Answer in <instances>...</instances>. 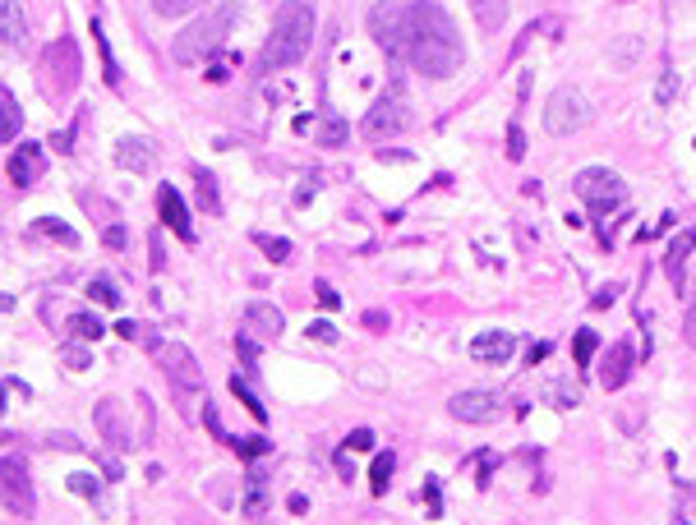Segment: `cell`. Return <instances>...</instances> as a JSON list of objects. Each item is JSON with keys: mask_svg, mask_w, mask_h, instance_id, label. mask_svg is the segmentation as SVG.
I'll return each instance as SVG.
<instances>
[{"mask_svg": "<svg viewBox=\"0 0 696 525\" xmlns=\"http://www.w3.org/2000/svg\"><path fill=\"white\" fill-rule=\"evenodd\" d=\"M337 470H341V480H351V475H356V466H351V461H346V452L337 457Z\"/></svg>", "mask_w": 696, "mask_h": 525, "instance_id": "816d5d0a", "label": "cell"}, {"mask_svg": "<svg viewBox=\"0 0 696 525\" xmlns=\"http://www.w3.org/2000/svg\"><path fill=\"white\" fill-rule=\"evenodd\" d=\"M116 162H120L125 171H134V176H148V171H153V143H148V138H120Z\"/></svg>", "mask_w": 696, "mask_h": 525, "instance_id": "e0dca14e", "label": "cell"}, {"mask_svg": "<svg viewBox=\"0 0 696 525\" xmlns=\"http://www.w3.org/2000/svg\"><path fill=\"white\" fill-rule=\"evenodd\" d=\"M157 212H162V221L185 240V245H194V227H189V207H185V198L171 189V185H162L157 189Z\"/></svg>", "mask_w": 696, "mask_h": 525, "instance_id": "5bb4252c", "label": "cell"}, {"mask_svg": "<svg viewBox=\"0 0 696 525\" xmlns=\"http://www.w3.org/2000/svg\"><path fill=\"white\" fill-rule=\"evenodd\" d=\"M572 189H577V198L590 207L595 221H604L609 212H618L622 203H628V185H622V176H613V171H604V167H586V171H577Z\"/></svg>", "mask_w": 696, "mask_h": 525, "instance_id": "5b68a950", "label": "cell"}, {"mask_svg": "<svg viewBox=\"0 0 696 525\" xmlns=\"http://www.w3.org/2000/svg\"><path fill=\"white\" fill-rule=\"evenodd\" d=\"M632 346L628 341H613L609 350H604V364H600V388L604 392H618L622 383H628V373H632Z\"/></svg>", "mask_w": 696, "mask_h": 525, "instance_id": "7c38bea8", "label": "cell"}, {"mask_svg": "<svg viewBox=\"0 0 696 525\" xmlns=\"http://www.w3.org/2000/svg\"><path fill=\"white\" fill-rule=\"evenodd\" d=\"M392 470H397V457H392V452H383V457L374 461V470H369V480H374V493H383V489H388Z\"/></svg>", "mask_w": 696, "mask_h": 525, "instance_id": "d6a6232c", "label": "cell"}, {"mask_svg": "<svg viewBox=\"0 0 696 525\" xmlns=\"http://www.w3.org/2000/svg\"><path fill=\"white\" fill-rule=\"evenodd\" d=\"M46 442H51V447H60V452H84V442H79L75 433H51Z\"/></svg>", "mask_w": 696, "mask_h": 525, "instance_id": "ee69618b", "label": "cell"}, {"mask_svg": "<svg viewBox=\"0 0 696 525\" xmlns=\"http://www.w3.org/2000/svg\"><path fill=\"white\" fill-rule=\"evenodd\" d=\"M231 392H236V397L245 401V410H249L254 419H267V410H263V401H258V397H254V392H249V388H245L240 379H231Z\"/></svg>", "mask_w": 696, "mask_h": 525, "instance_id": "e575fe53", "label": "cell"}, {"mask_svg": "<svg viewBox=\"0 0 696 525\" xmlns=\"http://www.w3.org/2000/svg\"><path fill=\"white\" fill-rule=\"evenodd\" d=\"M231 447H236V457H245V461H258V457L267 452V442H263V438H236Z\"/></svg>", "mask_w": 696, "mask_h": 525, "instance_id": "d590c367", "label": "cell"}, {"mask_svg": "<svg viewBox=\"0 0 696 525\" xmlns=\"http://www.w3.org/2000/svg\"><path fill=\"white\" fill-rule=\"evenodd\" d=\"M33 227H37V236H46V240L65 245V249H75V245H79V231H75V227H65L60 217H37Z\"/></svg>", "mask_w": 696, "mask_h": 525, "instance_id": "cb8c5ba5", "label": "cell"}, {"mask_svg": "<svg viewBox=\"0 0 696 525\" xmlns=\"http://www.w3.org/2000/svg\"><path fill=\"white\" fill-rule=\"evenodd\" d=\"M245 516H249V520H263V516H267V480H263V475H249V489H245Z\"/></svg>", "mask_w": 696, "mask_h": 525, "instance_id": "d4e9b609", "label": "cell"}, {"mask_svg": "<svg viewBox=\"0 0 696 525\" xmlns=\"http://www.w3.org/2000/svg\"><path fill=\"white\" fill-rule=\"evenodd\" d=\"M508 157H512V162H521V157H526V134H521V125H512V129H508Z\"/></svg>", "mask_w": 696, "mask_h": 525, "instance_id": "ab89813d", "label": "cell"}, {"mask_svg": "<svg viewBox=\"0 0 696 525\" xmlns=\"http://www.w3.org/2000/svg\"><path fill=\"white\" fill-rule=\"evenodd\" d=\"M314 295H318V309H328V314H332V309H341V295H337L328 281H314Z\"/></svg>", "mask_w": 696, "mask_h": 525, "instance_id": "74e56055", "label": "cell"}, {"mask_svg": "<svg viewBox=\"0 0 696 525\" xmlns=\"http://www.w3.org/2000/svg\"><path fill=\"white\" fill-rule=\"evenodd\" d=\"M365 328H374V332H388V314L369 309V314H365Z\"/></svg>", "mask_w": 696, "mask_h": 525, "instance_id": "bcb514c9", "label": "cell"}, {"mask_svg": "<svg viewBox=\"0 0 696 525\" xmlns=\"http://www.w3.org/2000/svg\"><path fill=\"white\" fill-rule=\"evenodd\" d=\"M24 37H28V28H24V5H19V0H0V42H5L10 51H19Z\"/></svg>", "mask_w": 696, "mask_h": 525, "instance_id": "d6986e66", "label": "cell"}, {"mask_svg": "<svg viewBox=\"0 0 696 525\" xmlns=\"http://www.w3.org/2000/svg\"><path fill=\"white\" fill-rule=\"evenodd\" d=\"M60 364L88 373V369H93V341H65V346H60Z\"/></svg>", "mask_w": 696, "mask_h": 525, "instance_id": "484cf974", "label": "cell"}, {"mask_svg": "<svg viewBox=\"0 0 696 525\" xmlns=\"http://www.w3.org/2000/svg\"><path fill=\"white\" fill-rule=\"evenodd\" d=\"M69 138H75V134H69V129H60V134L51 138V147H55V153H65V147H69Z\"/></svg>", "mask_w": 696, "mask_h": 525, "instance_id": "c3c4849f", "label": "cell"}, {"mask_svg": "<svg viewBox=\"0 0 696 525\" xmlns=\"http://www.w3.org/2000/svg\"><path fill=\"white\" fill-rule=\"evenodd\" d=\"M37 171H42V147H37V143L15 147V157H10V180H15V189H28V185L37 180Z\"/></svg>", "mask_w": 696, "mask_h": 525, "instance_id": "ac0fdd59", "label": "cell"}, {"mask_svg": "<svg viewBox=\"0 0 696 525\" xmlns=\"http://www.w3.org/2000/svg\"><path fill=\"white\" fill-rule=\"evenodd\" d=\"M93 419H97V433H102L111 447H129V424H125V410H120L116 397H102L97 410H93Z\"/></svg>", "mask_w": 696, "mask_h": 525, "instance_id": "9a60e30c", "label": "cell"}, {"mask_svg": "<svg viewBox=\"0 0 696 525\" xmlns=\"http://www.w3.org/2000/svg\"><path fill=\"white\" fill-rule=\"evenodd\" d=\"M194 171V185H198V207L203 212H222V198H217V180H213V171H207V167H189Z\"/></svg>", "mask_w": 696, "mask_h": 525, "instance_id": "603a6c76", "label": "cell"}, {"mask_svg": "<svg viewBox=\"0 0 696 525\" xmlns=\"http://www.w3.org/2000/svg\"><path fill=\"white\" fill-rule=\"evenodd\" d=\"M93 42H97V51H102V69H106V84H111V88H120L125 79H120V69H116V56H111V42H106L102 24H93Z\"/></svg>", "mask_w": 696, "mask_h": 525, "instance_id": "4316f807", "label": "cell"}, {"mask_svg": "<svg viewBox=\"0 0 696 525\" xmlns=\"http://www.w3.org/2000/svg\"><path fill=\"white\" fill-rule=\"evenodd\" d=\"M240 24V0H227V5H213V10H203L194 24H185L171 42V56L180 65H198L203 56H217L222 42L231 37V28Z\"/></svg>", "mask_w": 696, "mask_h": 525, "instance_id": "3957f363", "label": "cell"}, {"mask_svg": "<svg viewBox=\"0 0 696 525\" xmlns=\"http://www.w3.org/2000/svg\"><path fill=\"white\" fill-rule=\"evenodd\" d=\"M309 341H318V346H332L337 341V328L328 323V318H318V323H309V332H305Z\"/></svg>", "mask_w": 696, "mask_h": 525, "instance_id": "f35d334b", "label": "cell"}, {"mask_svg": "<svg viewBox=\"0 0 696 525\" xmlns=\"http://www.w3.org/2000/svg\"><path fill=\"white\" fill-rule=\"evenodd\" d=\"M595 350H600V337H595L590 328H581V332H577V341H572V355H577V369H590Z\"/></svg>", "mask_w": 696, "mask_h": 525, "instance_id": "83f0119b", "label": "cell"}, {"mask_svg": "<svg viewBox=\"0 0 696 525\" xmlns=\"http://www.w3.org/2000/svg\"><path fill=\"white\" fill-rule=\"evenodd\" d=\"M0 480H5V511L10 516H28L33 511V489H28V470L19 457H5L0 466Z\"/></svg>", "mask_w": 696, "mask_h": 525, "instance_id": "8fae6325", "label": "cell"}, {"mask_svg": "<svg viewBox=\"0 0 696 525\" xmlns=\"http://www.w3.org/2000/svg\"><path fill=\"white\" fill-rule=\"evenodd\" d=\"M148 245H153V272H162V263H166V254H162V236H153Z\"/></svg>", "mask_w": 696, "mask_h": 525, "instance_id": "7dc6e473", "label": "cell"}, {"mask_svg": "<svg viewBox=\"0 0 696 525\" xmlns=\"http://www.w3.org/2000/svg\"><path fill=\"white\" fill-rule=\"evenodd\" d=\"M369 447H374V433L369 429H356L351 438H346V452H369Z\"/></svg>", "mask_w": 696, "mask_h": 525, "instance_id": "b9f144b4", "label": "cell"}, {"mask_svg": "<svg viewBox=\"0 0 696 525\" xmlns=\"http://www.w3.org/2000/svg\"><path fill=\"white\" fill-rule=\"evenodd\" d=\"M19 129H24V111H19V102H15L10 88H0V138L15 147V134Z\"/></svg>", "mask_w": 696, "mask_h": 525, "instance_id": "44dd1931", "label": "cell"}, {"mask_svg": "<svg viewBox=\"0 0 696 525\" xmlns=\"http://www.w3.org/2000/svg\"><path fill=\"white\" fill-rule=\"evenodd\" d=\"M309 42H314V5L309 0H287V5L272 15V37L263 46V65L287 69V65L309 56Z\"/></svg>", "mask_w": 696, "mask_h": 525, "instance_id": "7a4b0ae2", "label": "cell"}, {"mask_svg": "<svg viewBox=\"0 0 696 525\" xmlns=\"http://www.w3.org/2000/svg\"><path fill=\"white\" fill-rule=\"evenodd\" d=\"M88 299H97V305L116 309V305H120V290H116L106 277H93V281H88Z\"/></svg>", "mask_w": 696, "mask_h": 525, "instance_id": "4dcf8cb0", "label": "cell"}, {"mask_svg": "<svg viewBox=\"0 0 696 525\" xmlns=\"http://www.w3.org/2000/svg\"><path fill=\"white\" fill-rule=\"evenodd\" d=\"M254 245L272 258V263H287L291 258V240H277V236H254Z\"/></svg>", "mask_w": 696, "mask_h": 525, "instance_id": "1f68e13d", "label": "cell"}, {"mask_svg": "<svg viewBox=\"0 0 696 525\" xmlns=\"http://www.w3.org/2000/svg\"><path fill=\"white\" fill-rule=\"evenodd\" d=\"M69 332H75V341H97L102 337V318L97 314H75L69 318Z\"/></svg>", "mask_w": 696, "mask_h": 525, "instance_id": "f1b7e54d", "label": "cell"}, {"mask_svg": "<svg viewBox=\"0 0 696 525\" xmlns=\"http://www.w3.org/2000/svg\"><path fill=\"white\" fill-rule=\"evenodd\" d=\"M102 245H106V249H125V245H129V231L120 227V221H106V231H102Z\"/></svg>", "mask_w": 696, "mask_h": 525, "instance_id": "8d00e7d4", "label": "cell"}, {"mask_svg": "<svg viewBox=\"0 0 696 525\" xmlns=\"http://www.w3.org/2000/svg\"><path fill=\"white\" fill-rule=\"evenodd\" d=\"M397 129H406V102H401L397 93H388V97H378V102L369 106L365 134H369V138H392Z\"/></svg>", "mask_w": 696, "mask_h": 525, "instance_id": "30bf717a", "label": "cell"}, {"mask_svg": "<svg viewBox=\"0 0 696 525\" xmlns=\"http://www.w3.org/2000/svg\"><path fill=\"white\" fill-rule=\"evenodd\" d=\"M425 79H452L461 69V37L457 24L448 19L434 0H415L410 5V56H406Z\"/></svg>", "mask_w": 696, "mask_h": 525, "instance_id": "6da1fadb", "label": "cell"}, {"mask_svg": "<svg viewBox=\"0 0 696 525\" xmlns=\"http://www.w3.org/2000/svg\"><path fill=\"white\" fill-rule=\"evenodd\" d=\"M79 74H84V56H79V42L75 37H55L42 51V60H37V79H42L46 102H65L69 93H75Z\"/></svg>", "mask_w": 696, "mask_h": 525, "instance_id": "277c9868", "label": "cell"}, {"mask_svg": "<svg viewBox=\"0 0 696 525\" xmlns=\"http://www.w3.org/2000/svg\"><path fill=\"white\" fill-rule=\"evenodd\" d=\"M448 410H452V419H461V424H494L499 410H503V401H499L494 392H457V397L448 401Z\"/></svg>", "mask_w": 696, "mask_h": 525, "instance_id": "9c48e42d", "label": "cell"}, {"mask_svg": "<svg viewBox=\"0 0 696 525\" xmlns=\"http://www.w3.org/2000/svg\"><path fill=\"white\" fill-rule=\"evenodd\" d=\"M282 328H287V314L277 309V305H267V299H254V305L245 309V332L258 337V341L282 337Z\"/></svg>", "mask_w": 696, "mask_h": 525, "instance_id": "4fadbf2b", "label": "cell"}, {"mask_svg": "<svg viewBox=\"0 0 696 525\" xmlns=\"http://www.w3.org/2000/svg\"><path fill=\"white\" fill-rule=\"evenodd\" d=\"M512 346H517L512 332H499V328H494V332H479V337L470 341V355H475L479 364H503V359L512 355Z\"/></svg>", "mask_w": 696, "mask_h": 525, "instance_id": "2e32d148", "label": "cell"}, {"mask_svg": "<svg viewBox=\"0 0 696 525\" xmlns=\"http://www.w3.org/2000/svg\"><path fill=\"white\" fill-rule=\"evenodd\" d=\"M134 332H138V323H129V318L116 323V337H134Z\"/></svg>", "mask_w": 696, "mask_h": 525, "instance_id": "681fc988", "label": "cell"}, {"mask_svg": "<svg viewBox=\"0 0 696 525\" xmlns=\"http://www.w3.org/2000/svg\"><path fill=\"white\" fill-rule=\"evenodd\" d=\"M586 116H590V106H586V97L577 88H553L549 102H544V129L559 134V138L563 134H577L586 125Z\"/></svg>", "mask_w": 696, "mask_h": 525, "instance_id": "52a82bcc", "label": "cell"}, {"mask_svg": "<svg viewBox=\"0 0 696 525\" xmlns=\"http://www.w3.org/2000/svg\"><path fill=\"white\" fill-rule=\"evenodd\" d=\"M369 33H374V42L392 60L410 56V10H401V5H374L369 10Z\"/></svg>", "mask_w": 696, "mask_h": 525, "instance_id": "8992f818", "label": "cell"}, {"mask_svg": "<svg viewBox=\"0 0 696 525\" xmlns=\"http://www.w3.org/2000/svg\"><path fill=\"white\" fill-rule=\"evenodd\" d=\"M470 10H475L484 33H499L508 24V0H470Z\"/></svg>", "mask_w": 696, "mask_h": 525, "instance_id": "7402d4cb", "label": "cell"}, {"mask_svg": "<svg viewBox=\"0 0 696 525\" xmlns=\"http://www.w3.org/2000/svg\"><path fill=\"white\" fill-rule=\"evenodd\" d=\"M198 5H207V0H153V10L162 19H180V15H194Z\"/></svg>", "mask_w": 696, "mask_h": 525, "instance_id": "f546056e", "label": "cell"}, {"mask_svg": "<svg viewBox=\"0 0 696 525\" xmlns=\"http://www.w3.org/2000/svg\"><path fill=\"white\" fill-rule=\"evenodd\" d=\"M318 143H323V147L346 143V120H323V125H318Z\"/></svg>", "mask_w": 696, "mask_h": 525, "instance_id": "836d02e7", "label": "cell"}, {"mask_svg": "<svg viewBox=\"0 0 696 525\" xmlns=\"http://www.w3.org/2000/svg\"><path fill=\"white\" fill-rule=\"evenodd\" d=\"M691 249H696V227H687L673 245H669V254H664V268H669V277H673V286H682V272H687V258H691Z\"/></svg>", "mask_w": 696, "mask_h": 525, "instance_id": "ffe728a7", "label": "cell"}, {"mask_svg": "<svg viewBox=\"0 0 696 525\" xmlns=\"http://www.w3.org/2000/svg\"><path fill=\"white\" fill-rule=\"evenodd\" d=\"M673 97V74H664V84H660V102H669Z\"/></svg>", "mask_w": 696, "mask_h": 525, "instance_id": "f5cc1de1", "label": "cell"}, {"mask_svg": "<svg viewBox=\"0 0 696 525\" xmlns=\"http://www.w3.org/2000/svg\"><path fill=\"white\" fill-rule=\"evenodd\" d=\"M236 350H240V359H245V369L254 373V364H258V346L249 341V332H245V337H236Z\"/></svg>", "mask_w": 696, "mask_h": 525, "instance_id": "60d3db41", "label": "cell"}, {"mask_svg": "<svg viewBox=\"0 0 696 525\" xmlns=\"http://www.w3.org/2000/svg\"><path fill=\"white\" fill-rule=\"evenodd\" d=\"M69 489H75L79 498H97V480L93 475H69Z\"/></svg>", "mask_w": 696, "mask_h": 525, "instance_id": "7bdbcfd3", "label": "cell"}, {"mask_svg": "<svg viewBox=\"0 0 696 525\" xmlns=\"http://www.w3.org/2000/svg\"><path fill=\"white\" fill-rule=\"evenodd\" d=\"M157 364H162V373L176 383V392H189V388H198L203 383V373H198V359H194V350L189 346H180V341H166V346H157Z\"/></svg>", "mask_w": 696, "mask_h": 525, "instance_id": "ba28073f", "label": "cell"}, {"mask_svg": "<svg viewBox=\"0 0 696 525\" xmlns=\"http://www.w3.org/2000/svg\"><path fill=\"white\" fill-rule=\"evenodd\" d=\"M613 295H618V286H604V290H595L590 305H595V309H609V305H613Z\"/></svg>", "mask_w": 696, "mask_h": 525, "instance_id": "f6af8a7d", "label": "cell"}, {"mask_svg": "<svg viewBox=\"0 0 696 525\" xmlns=\"http://www.w3.org/2000/svg\"><path fill=\"white\" fill-rule=\"evenodd\" d=\"M287 507H291V511H296V516H300V511H305V507H309V502H305V493H291V498H287Z\"/></svg>", "mask_w": 696, "mask_h": 525, "instance_id": "f907efd6", "label": "cell"}]
</instances>
